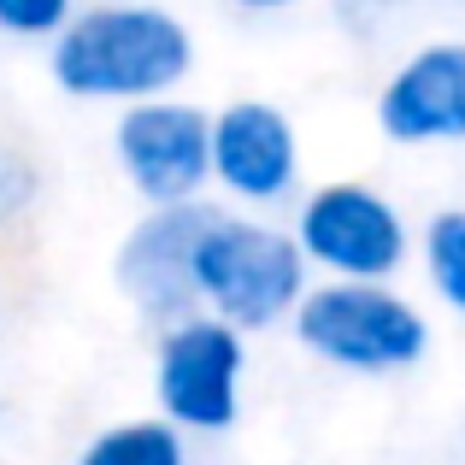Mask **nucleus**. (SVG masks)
<instances>
[{
	"instance_id": "nucleus-1",
	"label": "nucleus",
	"mask_w": 465,
	"mask_h": 465,
	"mask_svg": "<svg viewBox=\"0 0 465 465\" xmlns=\"http://www.w3.org/2000/svg\"><path fill=\"white\" fill-rule=\"evenodd\" d=\"M47 71L71 101L148 106L171 101L194 71V30L171 6H106L89 0L47 42Z\"/></svg>"
},
{
	"instance_id": "nucleus-2",
	"label": "nucleus",
	"mask_w": 465,
	"mask_h": 465,
	"mask_svg": "<svg viewBox=\"0 0 465 465\" xmlns=\"http://www.w3.org/2000/svg\"><path fill=\"white\" fill-rule=\"evenodd\" d=\"M307 289L312 272L301 260L295 230L260 213L213 206L201 242H194V301H201V312L253 336V330L289 324L295 307L307 301Z\"/></svg>"
},
{
	"instance_id": "nucleus-3",
	"label": "nucleus",
	"mask_w": 465,
	"mask_h": 465,
	"mask_svg": "<svg viewBox=\"0 0 465 465\" xmlns=\"http://www.w3.org/2000/svg\"><path fill=\"white\" fill-rule=\"evenodd\" d=\"M289 230L312 283H395L419 253V230L407 224L401 201L360 177H330L307 189Z\"/></svg>"
},
{
	"instance_id": "nucleus-4",
	"label": "nucleus",
	"mask_w": 465,
	"mask_h": 465,
	"mask_svg": "<svg viewBox=\"0 0 465 465\" xmlns=\"http://www.w3.org/2000/svg\"><path fill=\"white\" fill-rule=\"evenodd\" d=\"M289 330L312 360L353 377L412 371L430 353V318L395 283H312Z\"/></svg>"
},
{
	"instance_id": "nucleus-5",
	"label": "nucleus",
	"mask_w": 465,
	"mask_h": 465,
	"mask_svg": "<svg viewBox=\"0 0 465 465\" xmlns=\"http://www.w3.org/2000/svg\"><path fill=\"white\" fill-rule=\"evenodd\" d=\"M248 336L213 312H189L153 341V401L159 419L183 436H224L242 419Z\"/></svg>"
},
{
	"instance_id": "nucleus-6",
	"label": "nucleus",
	"mask_w": 465,
	"mask_h": 465,
	"mask_svg": "<svg viewBox=\"0 0 465 465\" xmlns=\"http://www.w3.org/2000/svg\"><path fill=\"white\" fill-rule=\"evenodd\" d=\"M113 159L148 213L201 206L213 189V113L177 94L130 106L113 124Z\"/></svg>"
},
{
	"instance_id": "nucleus-7",
	"label": "nucleus",
	"mask_w": 465,
	"mask_h": 465,
	"mask_svg": "<svg viewBox=\"0 0 465 465\" xmlns=\"http://www.w3.org/2000/svg\"><path fill=\"white\" fill-rule=\"evenodd\" d=\"M213 189L230 213H272L301 201V130L277 101L236 94L213 113Z\"/></svg>"
},
{
	"instance_id": "nucleus-8",
	"label": "nucleus",
	"mask_w": 465,
	"mask_h": 465,
	"mask_svg": "<svg viewBox=\"0 0 465 465\" xmlns=\"http://www.w3.org/2000/svg\"><path fill=\"white\" fill-rule=\"evenodd\" d=\"M206 218H213V201L165 206V213H142L118 242L113 260L118 295L153 330H171L189 312H201V301H194V242H201Z\"/></svg>"
},
{
	"instance_id": "nucleus-9",
	"label": "nucleus",
	"mask_w": 465,
	"mask_h": 465,
	"mask_svg": "<svg viewBox=\"0 0 465 465\" xmlns=\"http://www.w3.org/2000/svg\"><path fill=\"white\" fill-rule=\"evenodd\" d=\"M377 130L395 148H460L465 142V35L407 47L377 89Z\"/></svg>"
},
{
	"instance_id": "nucleus-10",
	"label": "nucleus",
	"mask_w": 465,
	"mask_h": 465,
	"mask_svg": "<svg viewBox=\"0 0 465 465\" xmlns=\"http://www.w3.org/2000/svg\"><path fill=\"white\" fill-rule=\"evenodd\" d=\"M77 465H189V436L171 430L165 419H124L106 424L83 442Z\"/></svg>"
},
{
	"instance_id": "nucleus-11",
	"label": "nucleus",
	"mask_w": 465,
	"mask_h": 465,
	"mask_svg": "<svg viewBox=\"0 0 465 465\" xmlns=\"http://www.w3.org/2000/svg\"><path fill=\"white\" fill-rule=\"evenodd\" d=\"M419 265L430 295L454 318H465V206H442L419 230Z\"/></svg>"
},
{
	"instance_id": "nucleus-12",
	"label": "nucleus",
	"mask_w": 465,
	"mask_h": 465,
	"mask_svg": "<svg viewBox=\"0 0 465 465\" xmlns=\"http://www.w3.org/2000/svg\"><path fill=\"white\" fill-rule=\"evenodd\" d=\"M77 12H83V0H0V35H12V42H54Z\"/></svg>"
},
{
	"instance_id": "nucleus-13",
	"label": "nucleus",
	"mask_w": 465,
	"mask_h": 465,
	"mask_svg": "<svg viewBox=\"0 0 465 465\" xmlns=\"http://www.w3.org/2000/svg\"><path fill=\"white\" fill-rule=\"evenodd\" d=\"M35 194H42V171H35V159L24 153L18 142L0 136V236H6V230L35 206Z\"/></svg>"
},
{
	"instance_id": "nucleus-14",
	"label": "nucleus",
	"mask_w": 465,
	"mask_h": 465,
	"mask_svg": "<svg viewBox=\"0 0 465 465\" xmlns=\"http://www.w3.org/2000/svg\"><path fill=\"white\" fill-rule=\"evenodd\" d=\"M401 12H407V0H336V18L353 35H383Z\"/></svg>"
},
{
	"instance_id": "nucleus-15",
	"label": "nucleus",
	"mask_w": 465,
	"mask_h": 465,
	"mask_svg": "<svg viewBox=\"0 0 465 465\" xmlns=\"http://www.w3.org/2000/svg\"><path fill=\"white\" fill-rule=\"evenodd\" d=\"M236 12H253V18H272V12H295V6H307V0H230Z\"/></svg>"
},
{
	"instance_id": "nucleus-16",
	"label": "nucleus",
	"mask_w": 465,
	"mask_h": 465,
	"mask_svg": "<svg viewBox=\"0 0 465 465\" xmlns=\"http://www.w3.org/2000/svg\"><path fill=\"white\" fill-rule=\"evenodd\" d=\"M106 6H159V0H106Z\"/></svg>"
},
{
	"instance_id": "nucleus-17",
	"label": "nucleus",
	"mask_w": 465,
	"mask_h": 465,
	"mask_svg": "<svg viewBox=\"0 0 465 465\" xmlns=\"http://www.w3.org/2000/svg\"><path fill=\"white\" fill-rule=\"evenodd\" d=\"M0 318H6V301H0Z\"/></svg>"
}]
</instances>
